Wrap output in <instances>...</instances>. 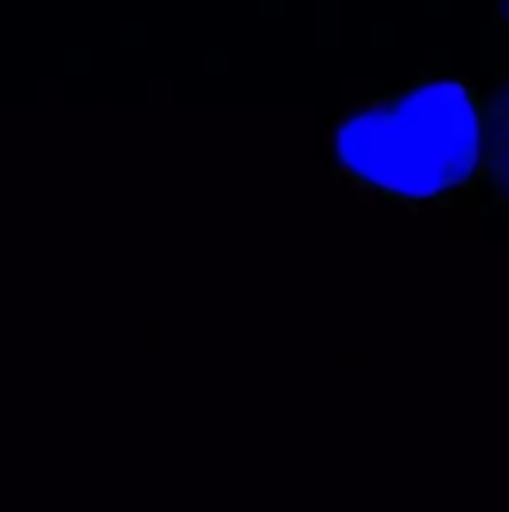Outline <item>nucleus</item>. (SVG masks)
Listing matches in <instances>:
<instances>
[{
    "mask_svg": "<svg viewBox=\"0 0 509 512\" xmlns=\"http://www.w3.org/2000/svg\"><path fill=\"white\" fill-rule=\"evenodd\" d=\"M482 56H485V67L489 70H506V56H509V35L503 28V21H492L489 28L482 32Z\"/></svg>",
    "mask_w": 509,
    "mask_h": 512,
    "instance_id": "obj_1",
    "label": "nucleus"
},
{
    "mask_svg": "<svg viewBox=\"0 0 509 512\" xmlns=\"http://www.w3.org/2000/svg\"><path fill=\"white\" fill-rule=\"evenodd\" d=\"M199 67H203L206 77H227L234 63H231V53H227V49H203Z\"/></svg>",
    "mask_w": 509,
    "mask_h": 512,
    "instance_id": "obj_2",
    "label": "nucleus"
},
{
    "mask_svg": "<svg viewBox=\"0 0 509 512\" xmlns=\"http://www.w3.org/2000/svg\"><path fill=\"white\" fill-rule=\"evenodd\" d=\"M367 39H370V46H377V49H391V46H398L401 32L394 21H370Z\"/></svg>",
    "mask_w": 509,
    "mask_h": 512,
    "instance_id": "obj_3",
    "label": "nucleus"
},
{
    "mask_svg": "<svg viewBox=\"0 0 509 512\" xmlns=\"http://www.w3.org/2000/svg\"><path fill=\"white\" fill-rule=\"evenodd\" d=\"M116 39L123 49H143L147 46V25L143 21H119Z\"/></svg>",
    "mask_w": 509,
    "mask_h": 512,
    "instance_id": "obj_4",
    "label": "nucleus"
},
{
    "mask_svg": "<svg viewBox=\"0 0 509 512\" xmlns=\"http://www.w3.org/2000/svg\"><path fill=\"white\" fill-rule=\"evenodd\" d=\"M63 74L67 77L91 74V53L88 49H63Z\"/></svg>",
    "mask_w": 509,
    "mask_h": 512,
    "instance_id": "obj_5",
    "label": "nucleus"
},
{
    "mask_svg": "<svg viewBox=\"0 0 509 512\" xmlns=\"http://www.w3.org/2000/svg\"><path fill=\"white\" fill-rule=\"evenodd\" d=\"M314 46L321 49L342 46V25H314Z\"/></svg>",
    "mask_w": 509,
    "mask_h": 512,
    "instance_id": "obj_6",
    "label": "nucleus"
},
{
    "mask_svg": "<svg viewBox=\"0 0 509 512\" xmlns=\"http://www.w3.org/2000/svg\"><path fill=\"white\" fill-rule=\"evenodd\" d=\"M426 70L436 77L450 74V70H454V56H450V49H433V53L426 56Z\"/></svg>",
    "mask_w": 509,
    "mask_h": 512,
    "instance_id": "obj_7",
    "label": "nucleus"
},
{
    "mask_svg": "<svg viewBox=\"0 0 509 512\" xmlns=\"http://www.w3.org/2000/svg\"><path fill=\"white\" fill-rule=\"evenodd\" d=\"M255 11L262 21H283L286 18V0H255Z\"/></svg>",
    "mask_w": 509,
    "mask_h": 512,
    "instance_id": "obj_8",
    "label": "nucleus"
},
{
    "mask_svg": "<svg viewBox=\"0 0 509 512\" xmlns=\"http://www.w3.org/2000/svg\"><path fill=\"white\" fill-rule=\"evenodd\" d=\"M422 11L433 21H447L454 18V0H422Z\"/></svg>",
    "mask_w": 509,
    "mask_h": 512,
    "instance_id": "obj_9",
    "label": "nucleus"
}]
</instances>
